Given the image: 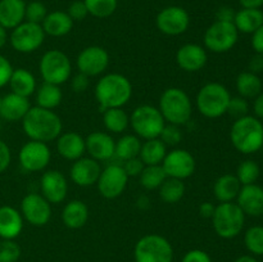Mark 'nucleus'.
<instances>
[{"label":"nucleus","mask_w":263,"mask_h":262,"mask_svg":"<svg viewBox=\"0 0 263 262\" xmlns=\"http://www.w3.org/2000/svg\"><path fill=\"white\" fill-rule=\"evenodd\" d=\"M128 175L121 164H109L102 170L98 179V190L105 199H115L125 192Z\"/></svg>","instance_id":"obj_12"},{"label":"nucleus","mask_w":263,"mask_h":262,"mask_svg":"<svg viewBox=\"0 0 263 262\" xmlns=\"http://www.w3.org/2000/svg\"><path fill=\"white\" fill-rule=\"evenodd\" d=\"M12 161V152L8 144L0 139V174L7 171Z\"/></svg>","instance_id":"obj_50"},{"label":"nucleus","mask_w":263,"mask_h":262,"mask_svg":"<svg viewBox=\"0 0 263 262\" xmlns=\"http://www.w3.org/2000/svg\"><path fill=\"white\" fill-rule=\"evenodd\" d=\"M233 23L239 32L253 33L263 25V12L253 8H241L235 12Z\"/></svg>","instance_id":"obj_29"},{"label":"nucleus","mask_w":263,"mask_h":262,"mask_svg":"<svg viewBox=\"0 0 263 262\" xmlns=\"http://www.w3.org/2000/svg\"><path fill=\"white\" fill-rule=\"evenodd\" d=\"M135 262H172L174 248L164 236L148 234L141 236L134 249Z\"/></svg>","instance_id":"obj_8"},{"label":"nucleus","mask_w":263,"mask_h":262,"mask_svg":"<svg viewBox=\"0 0 263 262\" xmlns=\"http://www.w3.org/2000/svg\"><path fill=\"white\" fill-rule=\"evenodd\" d=\"M140 184L146 190L159 189L162 182L167 179V175L164 172L162 164H154V166H145L141 171Z\"/></svg>","instance_id":"obj_38"},{"label":"nucleus","mask_w":263,"mask_h":262,"mask_svg":"<svg viewBox=\"0 0 263 262\" xmlns=\"http://www.w3.org/2000/svg\"><path fill=\"white\" fill-rule=\"evenodd\" d=\"M241 189V184L239 182L238 177L233 174H226L218 177L213 185V193L218 202L226 203L233 202L236 199L239 192Z\"/></svg>","instance_id":"obj_30"},{"label":"nucleus","mask_w":263,"mask_h":262,"mask_svg":"<svg viewBox=\"0 0 263 262\" xmlns=\"http://www.w3.org/2000/svg\"><path fill=\"white\" fill-rule=\"evenodd\" d=\"M18 158L23 170L27 172H37L48 167L51 152L46 143L31 140L21 148Z\"/></svg>","instance_id":"obj_15"},{"label":"nucleus","mask_w":263,"mask_h":262,"mask_svg":"<svg viewBox=\"0 0 263 262\" xmlns=\"http://www.w3.org/2000/svg\"><path fill=\"white\" fill-rule=\"evenodd\" d=\"M23 230L22 213L10 205L0 207V238L14 240Z\"/></svg>","instance_id":"obj_25"},{"label":"nucleus","mask_w":263,"mask_h":262,"mask_svg":"<svg viewBox=\"0 0 263 262\" xmlns=\"http://www.w3.org/2000/svg\"><path fill=\"white\" fill-rule=\"evenodd\" d=\"M141 149V141L140 138L136 135H123L116 141V151L115 156L120 158L121 161H128L131 158L139 157Z\"/></svg>","instance_id":"obj_35"},{"label":"nucleus","mask_w":263,"mask_h":262,"mask_svg":"<svg viewBox=\"0 0 263 262\" xmlns=\"http://www.w3.org/2000/svg\"><path fill=\"white\" fill-rule=\"evenodd\" d=\"M100 163L91 157H81L71 167V180L79 186H91L100 176Z\"/></svg>","instance_id":"obj_19"},{"label":"nucleus","mask_w":263,"mask_h":262,"mask_svg":"<svg viewBox=\"0 0 263 262\" xmlns=\"http://www.w3.org/2000/svg\"><path fill=\"white\" fill-rule=\"evenodd\" d=\"M67 14L74 22V21H84L89 15V12H87L84 0H74L69 4L68 9H67Z\"/></svg>","instance_id":"obj_46"},{"label":"nucleus","mask_w":263,"mask_h":262,"mask_svg":"<svg viewBox=\"0 0 263 262\" xmlns=\"http://www.w3.org/2000/svg\"><path fill=\"white\" fill-rule=\"evenodd\" d=\"M30 108L31 104L28 98L10 92V94H7L2 98L0 117L8 122H18V121L23 120Z\"/></svg>","instance_id":"obj_23"},{"label":"nucleus","mask_w":263,"mask_h":262,"mask_svg":"<svg viewBox=\"0 0 263 262\" xmlns=\"http://www.w3.org/2000/svg\"><path fill=\"white\" fill-rule=\"evenodd\" d=\"M138 207L141 208V210H145V208L149 207V199L145 197V195H143V197H140L138 199Z\"/></svg>","instance_id":"obj_59"},{"label":"nucleus","mask_w":263,"mask_h":262,"mask_svg":"<svg viewBox=\"0 0 263 262\" xmlns=\"http://www.w3.org/2000/svg\"><path fill=\"white\" fill-rule=\"evenodd\" d=\"M259 174H261V170H259V166L252 159H247V161H243L238 166V170H236V175L239 182L243 185H251L256 184V181L258 180Z\"/></svg>","instance_id":"obj_40"},{"label":"nucleus","mask_w":263,"mask_h":262,"mask_svg":"<svg viewBox=\"0 0 263 262\" xmlns=\"http://www.w3.org/2000/svg\"><path fill=\"white\" fill-rule=\"evenodd\" d=\"M130 125L135 131L136 136L149 140V139L159 138L166 125V121L158 108L143 104L136 107L131 113Z\"/></svg>","instance_id":"obj_7"},{"label":"nucleus","mask_w":263,"mask_h":262,"mask_svg":"<svg viewBox=\"0 0 263 262\" xmlns=\"http://www.w3.org/2000/svg\"><path fill=\"white\" fill-rule=\"evenodd\" d=\"M235 262H259L256 257L249 256V254H244V256H240L239 258H236Z\"/></svg>","instance_id":"obj_60"},{"label":"nucleus","mask_w":263,"mask_h":262,"mask_svg":"<svg viewBox=\"0 0 263 262\" xmlns=\"http://www.w3.org/2000/svg\"><path fill=\"white\" fill-rule=\"evenodd\" d=\"M195 158L186 149H174L167 152L162 167L166 172L167 177L185 180L192 176L195 171Z\"/></svg>","instance_id":"obj_17"},{"label":"nucleus","mask_w":263,"mask_h":262,"mask_svg":"<svg viewBox=\"0 0 263 262\" xmlns=\"http://www.w3.org/2000/svg\"><path fill=\"white\" fill-rule=\"evenodd\" d=\"M236 204L241 208L244 215L261 217L263 216V188L257 184L243 185L236 197Z\"/></svg>","instance_id":"obj_21"},{"label":"nucleus","mask_w":263,"mask_h":262,"mask_svg":"<svg viewBox=\"0 0 263 262\" xmlns=\"http://www.w3.org/2000/svg\"><path fill=\"white\" fill-rule=\"evenodd\" d=\"M208 55L199 44H185L177 50L176 62L186 72H198L207 64Z\"/></svg>","instance_id":"obj_20"},{"label":"nucleus","mask_w":263,"mask_h":262,"mask_svg":"<svg viewBox=\"0 0 263 262\" xmlns=\"http://www.w3.org/2000/svg\"><path fill=\"white\" fill-rule=\"evenodd\" d=\"M212 223L218 236L223 239H233L243 230L244 223H246V215L236 203H220L215 208Z\"/></svg>","instance_id":"obj_6"},{"label":"nucleus","mask_w":263,"mask_h":262,"mask_svg":"<svg viewBox=\"0 0 263 262\" xmlns=\"http://www.w3.org/2000/svg\"><path fill=\"white\" fill-rule=\"evenodd\" d=\"M76 64L81 73L89 77L99 76L104 73L109 66V54L99 45L87 46L80 51Z\"/></svg>","instance_id":"obj_14"},{"label":"nucleus","mask_w":263,"mask_h":262,"mask_svg":"<svg viewBox=\"0 0 263 262\" xmlns=\"http://www.w3.org/2000/svg\"><path fill=\"white\" fill-rule=\"evenodd\" d=\"M123 169H125L126 174L130 176H139L143 171V169L145 167V164L141 162V159L139 157H135V158H131L128 161H125V164H123Z\"/></svg>","instance_id":"obj_48"},{"label":"nucleus","mask_w":263,"mask_h":262,"mask_svg":"<svg viewBox=\"0 0 263 262\" xmlns=\"http://www.w3.org/2000/svg\"><path fill=\"white\" fill-rule=\"evenodd\" d=\"M253 110L254 115L259 120H263V91L257 98H254L253 103Z\"/></svg>","instance_id":"obj_56"},{"label":"nucleus","mask_w":263,"mask_h":262,"mask_svg":"<svg viewBox=\"0 0 263 262\" xmlns=\"http://www.w3.org/2000/svg\"><path fill=\"white\" fill-rule=\"evenodd\" d=\"M181 262H212L210 254L202 249H192L182 257Z\"/></svg>","instance_id":"obj_49"},{"label":"nucleus","mask_w":263,"mask_h":262,"mask_svg":"<svg viewBox=\"0 0 263 262\" xmlns=\"http://www.w3.org/2000/svg\"><path fill=\"white\" fill-rule=\"evenodd\" d=\"M46 15H48V9H46V5L44 3L35 0V2L26 4L25 21H27V22L41 25Z\"/></svg>","instance_id":"obj_43"},{"label":"nucleus","mask_w":263,"mask_h":262,"mask_svg":"<svg viewBox=\"0 0 263 262\" xmlns=\"http://www.w3.org/2000/svg\"><path fill=\"white\" fill-rule=\"evenodd\" d=\"M9 86L14 94L28 98L36 91V79L28 69H13L9 80Z\"/></svg>","instance_id":"obj_31"},{"label":"nucleus","mask_w":263,"mask_h":262,"mask_svg":"<svg viewBox=\"0 0 263 262\" xmlns=\"http://www.w3.org/2000/svg\"><path fill=\"white\" fill-rule=\"evenodd\" d=\"M71 85L72 90H73L74 92H85L90 85V77L81 73V72H79V73L72 79Z\"/></svg>","instance_id":"obj_51"},{"label":"nucleus","mask_w":263,"mask_h":262,"mask_svg":"<svg viewBox=\"0 0 263 262\" xmlns=\"http://www.w3.org/2000/svg\"><path fill=\"white\" fill-rule=\"evenodd\" d=\"M217 20L216 21H226V22H233L234 17H235V12L231 9L230 7H221L217 10V14H216Z\"/></svg>","instance_id":"obj_54"},{"label":"nucleus","mask_w":263,"mask_h":262,"mask_svg":"<svg viewBox=\"0 0 263 262\" xmlns=\"http://www.w3.org/2000/svg\"><path fill=\"white\" fill-rule=\"evenodd\" d=\"M86 152L90 157L99 161H108L115 157L116 141L109 134L102 131H94L85 139Z\"/></svg>","instance_id":"obj_22"},{"label":"nucleus","mask_w":263,"mask_h":262,"mask_svg":"<svg viewBox=\"0 0 263 262\" xmlns=\"http://www.w3.org/2000/svg\"><path fill=\"white\" fill-rule=\"evenodd\" d=\"M236 90L239 97L244 99H254L262 92V81L258 74L251 71H246L239 73L236 77Z\"/></svg>","instance_id":"obj_33"},{"label":"nucleus","mask_w":263,"mask_h":262,"mask_svg":"<svg viewBox=\"0 0 263 262\" xmlns=\"http://www.w3.org/2000/svg\"><path fill=\"white\" fill-rule=\"evenodd\" d=\"M239 31L233 22L216 21L205 30L204 45L213 53H226L236 45Z\"/></svg>","instance_id":"obj_10"},{"label":"nucleus","mask_w":263,"mask_h":262,"mask_svg":"<svg viewBox=\"0 0 263 262\" xmlns=\"http://www.w3.org/2000/svg\"><path fill=\"white\" fill-rule=\"evenodd\" d=\"M94 94L102 110L122 108L133 97V85L123 74L108 73L97 82Z\"/></svg>","instance_id":"obj_2"},{"label":"nucleus","mask_w":263,"mask_h":262,"mask_svg":"<svg viewBox=\"0 0 263 262\" xmlns=\"http://www.w3.org/2000/svg\"><path fill=\"white\" fill-rule=\"evenodd\" d=\"M230 140L243 154H253L263 146V123L254 116H244L233 123Z\"/></svg>","instance_id":"obj_3"},{"label":"nucleus","mask_w":263,"mask_h":262,"mask_svg":"<svg viewBox=\"0 0 263 262\" xmlns=\"http://www.w3.org/2000/svg\"><path fill=\"white\" fill-rule=\"evenodd\" d=\"M103 122L108 131L121 134L130 125V117L122 108H109L103 110Z\"/></svg>","instance_id":"obj_36"},{"label":"nucleus","mask_w":263,"mask_h":262,"mask_svg":"<svg viewBox=\"0 0 263 262\" xmlns=\"http://www.w3.org/2000/svg\"><path fill=\"white\" fill-rule=\"evenodd\" d=\"M25 0H0V25L5 30H13L25 22Z\"/></svg>","instance_id":"obj_26"},{"label":"nucleus","mask_w":263,"mask_h":262,"mask_svg":"<svg viewBox=\"0 0 263 262\" xmlns=\"http://www.w3.org/2000/svg\"><path fill=\"white\" fill-rule=\"evenodd\" d=\"M241 8H253V9H261L263 0H239Z\"/></svg>","instance_id":"obj_57"},{"label":"nucleus","mask_w":263,"mask_h":262,"mask_svg":"<svg viewBox=\"0 0 263 262\" xmlns=\"http://www.w3.org/2000/svg\"><path fill=\"white\" fill-rule=\"evenodd\" d=\"M41 27H43L45 35L62 38L71 32L72 27H73V21L67 14V12L54 10V12L48 13L45 20L41 23Z\"/></svg>","instance_id":"obj_27"},{"label":"nucleus","mask_w":263,"mask_h":262,"mask_svg":"<svg viewBox=\"0 0 263 262\" xmlns=\"http://www.w3.org/2000/svg\"><path fill=\"white\" fill-rule=\"evenodd\" d=\"M13 67L10 62L0 54V87H4L5 85L9 84L10 76H12Z\"/></svg>","instance_id":"obj_47"},{"label":"nucleus","mask_w":263,"mask_h":262,"mask_svg":"<svg viewBox=\"0 0 263 262\" xmlns=\"http://www.w3.org/2000/svg\"><path fill=\"white\" fill-rule=\"evenodd\" d=\"M182 138H184V134H182V130L180 128V126L172 125V123L164 125L163 130H162L161 135H159V139H161L166 145L170 146H175L177 145V144H180Z\"/></svg>","instance_id":"obj_44"},{"label":"nucleus","mask_w":263,"mask_h":262,"mask_svg":"<svg viewBox=\"0 0 263 262\" xmlns=\"http://www.w3.org/2000/svg\"><path fill=\"white\" fill-rule=\"evenodd\" d=\"M166 154L167 145L161 139L156 138L149 139V140H145V143L141 144L139 158L145 166H154V164H162Z\"/></svg>","instance_id":"obj_32"},{"label":"nucleus","mask_w":263,"mask_h":262,"mask_svg":"<svg viewBox=\"0 0 263 262\" xmlns=\"http://www.w3.org/2000/svg\"><path fill=\"white\" fill-rule=\"evenodd\" d=\"M90 15L97 18H108L116 12L118 0H84Z\"/></svg>","instance_id":"obj_39"},{"label":"nucleus","mask_w":263,"mask_h":262,"mask_svg":"<svg viewBox=\"0 0 263 262\" xmlns=\"http://www.w3.org/2000/svg\"><path fill=\"white\" fill-rule=\"evenodd\" d=\"M159 197L164 203L174 204L180 202L185 194V184L184 180L174 179V177H167L162 185L159 186Z\"/></svg>","instance_id":"obj_37"},{"label":"nucleus","mask_w":263,"mask_h":262,"mask_svg":"<svg viewBox=\"0 0 263 262\" xmlns=\"http://www.w3.org/2000/svg\"><path fill=\"white\" fill-rule=\"evenodd\" d=\"M0 105H2V97H0Z\"/></svg>","instance_id":"obj_61"},{"label":"nucleus","mask_w":263,"mask_h":262,"mask_svg":"<svg viewBox=\"0 0 263 262\" xmlns=\"http://www.w3.org/2000/svg\"><path fill=\"white\" fill-rule=\"evenodd\" d=\"M231 95L220 82H208L197 95V108L204 117L218 118L228 112Z\"/></svg>","instance_id":"obj_5"},{"label":"nucleus","mask_w":263,"mask_h":262,"mask_svg":"<svg viewBox=\"0 0 263 262\" xmlns=\"http://www.w3.org/2000/svg\"><path fill=\"white\" fill-rule=\"evenodd\" d=\"M41 195L50 204L63 202L68 193V181L66 176L58 170H49L43 174L40 179Z\"/></svg>","instance_id":"obj_18"},{"label":"nucleus","mask_w":263,"mask_h":262,"mask_svg":"<svg viewBox=\"0 0 263 262\" xmlns=\"http://www.w3.org/2000/svg\"><path fill=\"white\" fill-rule=\"evenodd\" d=\"M158 109L166 122L182 126L186 125L192 118L193 104L184 90L180 87H170L162 92Z\"/></svg>","instance_id":"obj_4"},{"label":"nucleus","mask_w":263,"mask_h":262,"mask_svg":"<svg viewBox=\"0 0 263 262\" xmlns=\"http://www.w3.org/2000/svg\"><path fill=\"white\" fill-rule=\"evenodd\" d=\"M21 257V247L12 239L0 240V262H17Z\"/></svg>","instance_id":"obj_42"},{"label":"nucleus","mask_w":263,"mask_h":262,"mask_svg":"<svg viewBox=\"0 0 263 262\" xmlns=\"http://www.w3.org/2000/svg\"><path fill=\"white\" fill-rule=\"evenodd\" d=\"M44 40H45V32L41 25L27 22V21L13 28L9 36L12 48L18 53L25 54L37 50L43 45Z\"/></svg>","instance_id":"obj_11"},{"label":"nucleus","mask_w":263,"mask_h":262,"mask_svg":"<svg viewBox=\"0 0 263 262\" xmlns=\"http://www.w3.org/2000/svg\"><path fill=\"white\" fill-rule=\"evenodd\" d=\"M62 120L54 110L41 107H31L22 120V128L26 135L35 141L48 144L58 139L62 134Z\"/></svg>","instance_id":"obj_1"},{"label":"nucleus","mask_w":263,"mask_h":262,"mask_svg":"<svg viewBox=\"0 0 263 262\" xmlns=\"http://www.w3.org/2000/svg\"><path fill=\"white\" fill-rule=\"evenodd\" d=\"M39 69L44 82L61 86L67 80H69L72 64L66 53L58 49H51L43 54L39 63Z\"/></svg>","instance_id":"obj_9"},{"label":"nucleus","mask_w":263,"mask_h":262,"mask_svg":"<svg viewBox=\"0 0 263 262\" xmlns=\"http://www.w3.org/2000/svg\"><path fill=\"white\" fill-rule=\"evenodd\" d=\"M62 220L68 229H81L89 220V207L80 199H73L64 205Z\"/></svg>","instance_id":"obj_28"},{"label":"nucleus","mask_w":263,"mask_h":262,"mask_svg":"<svg viewBox=\"0 0 263 262\" xmlns=\"http://www.w3.org/2000/svg\"><path fill=\"white\" fill-rule=\"evenodd\" d=\"M157 28L168 36H177L186 32L190 25V15L186 9L177 5L166 7L157 14Z\"/></svg>","instance_id":"obj_13"},{"label":"nucleus","mask_w":263,"mask_h":262,"mask_svg":"<svg viewBox=\"0 0 263 262\" xmlns=\"http://www.w3.org/2000/svg\"><path fill=\"white\" fill-rule=\"evenodd\" d=\"M62 98H63V94L59 85L44 82L36 91V104L37 107L53 110L61 104Z\"/></svg>","instance_id":"obj_34"},{"label":"nucleus","mask_w":263,"mask_h":262,"mask_svg":"<svg viewBox=\"0 0 263 262\" xmlns=\"http://www.w3.org/2000/svg\"><path fill=\"white\" fill-rule=\"evenodd\" d=\"M57 151L67 161H77L86 152L85 139L74 131L61 134L57 139Z\"/></svg>","instance_id":"obj_24"},{"label":"nucleus","mask_w":263,"mask_h":262,"mask_svg":"<svg viewBox=\"0 0 263 262\" xmlns=\"http://www.w3.org/2000/svg\"><path fill=\"white\" fill-rule=\"evenodd\" d=\"M7 41H8L7 30H5V28L0 25V49H2L5 44H7Z\"/></svg>","instance_id":"obj_58"},{"label":"nucleus","mask_w":263,"mask_h":262,"mask_svg":"<svg viewBox=\"0 0 263 262\" xmlns=\"http://www.w3.org/2000/svg\"><path fill=\"white\" fill-rule=\"evenodd\" d=\"M216 205L211 202H204L199 205V215L204 218H212Z\"/></svg>","instance_id":"obj_55"},{"label":"nucleus","mask_w":263,"mask_h":262,"mask_svg":"<svg viewBox=\"0 0 263 262\" xmlns=\"http://www.w3.org/2000/svg\"><path fill=\"white\" fill-rule=\"evenodd\" d=\"M252 46H253L256 54L263 55V25L256 32L252 33Z\"/></svg>","instance_id":"obj_52"},{"label":"nucleus","mask_w":263,"mask_h":262,"mask_svg":"<svg viewBox=\"0 0 263 262\" xmlns=\"http://www.w3.org/2000/svg\"><path fill=\"white\" fill-rule=\"evenodd\" d=\"M249 71L256 74L263 72V55L256 54V55L252 57V59L249 61Z\"/></svg>","instance_id":"obj_53"},{"label":"nucleus","mask_w":263,"mask_h":262,"mask_svg":"<svg viewBox=\"0 0 263 262\" xmlns=\"http://www.w3.org/2000/svg\"><path fill=\"white\" fill-rule=\"evenodd\" d=\"M244 244L254 256H263V226L249 228L244 234Z\"/></svg>","instance_id":"obj_41"},{"label":"nucleus","mask_w":263,"mask_h":262,"mask_svg":"<svg viewBox=\"0 0 263 262\" xmlns=\"http://www.w3.org/2000/svg\"><path fill=\"white\" fill-rule=\"evenodd\" d=\"M249 110V104L247 102V99L241 97H231L230 103H229L228 112L230 116L235 117L236 120L240 117H244V116L248 115Z\"/></svg>","instance_id":"obj_45"},{"label":"nucleus","mask_w":263,"mask_h":262,"mask_svg":"<svg viewBox=\"0 0 263 262\" xmlns=\"http://www.w3.org/2000/svg\"><path fill=\"white\" fill-rule=\"evenodd\" d=\"M23 220L32 226H45L51 218V204L37 193H30L21 202Z\"/></svg>","instance_id":"obj_16"}]
</instances>
